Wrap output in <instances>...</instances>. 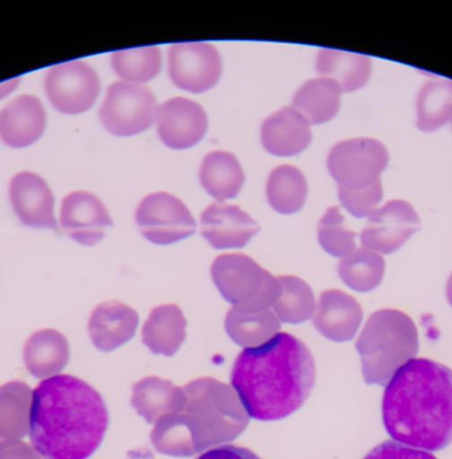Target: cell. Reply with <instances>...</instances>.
<instances>
[{
  "mask_svg": "<svg viewBox=\"0 0 452 459\" xmlns=\"http://www.w3.org/2000/svg\"><path fill=\"white\" fill-rule=\"evenodd\" d=\"M317 378L314 357L303 341L277 333L234 359L231 388L248 416L272 421L287 418L309 399Z\"/></svg>",
  "mask_w": 452,
  "mask_h": 459,
  "instance_id": "6da1fadb",
  "label": "cell"
},
{
  "mask_svg": "<svg viewBox=\"0 0 452 459\" xmlns=\"http://www.w3.org/2000/svg\"><path fill=\"white\" fill-rule=\"evenodd\" d=\"M109 424L101 394L81 378L58 375L32 394L30 442L43 459H88Z\"/></svg>",
  "mask_w": 452,
  "mask_h": 459,
  "instance_id": "7a4b0ae2",
  "label": "cell"
},
{
  "mask_svg": "<svg viewBox=\"0 0 452 459\" xmlns=\"http://www.w3.org/2000/svg\"><path fill=\"white\" fill-rule=\"evenodd\" d=\"M382 420L393 440L424 451L452 443V370L412 359L385 386Z\"/></svg>",
  "mask_w": 452,
  "mask_h": 459,
  "instance_id": "3957f363",
  "label": "cell"
},
{
  "mask_svg": "<svg viewBox=\"0 0 452 459\" xmlns=\"http://www.w3.org/2000/svg\"><path fill=\"white\" fill-rule=\"evenodd\" d=\"M187 403L182 415L196 454L231 442L247 429L249 416L228 384L201 377L183 386Z\"/></svg>",
  "mask_w": 452,
  "mask_h": 459,
  "instance_id": "277c9868",
  "label": "cell"
},
{
  "mask_svg": "<svg viewBox=\"0 0 452 459\" xmlns=\"http://www.w3.org/2000/svg\"><path fill=\"white\" fill-rule=\"evenodd\" d=\"M355 348L365 383L387 386L403 365L416 359L419 334L413 321L403 311L384 308L369 316Z\"/></svg>",
  "mask_w": 452,
  "mask_h": 459,
  "instance_id": "5b68a950",
  "label": "cell"
},
{
  "mask_svg": "<svg viewBox=\"0 0 452 459\" xmlns=\"http://www.w3.org/2000/svg\"><path fill=\"white\" fill-rule=\"evenodd\" d=\"M212 278L223 299L242 313L269 310L280 295L277 278L244 254L218 256L212 264Z\"/></svg>",
  "mask_w": 452,
  "mask_h": 459,
  "instance_id": "8992f818",
  "label": "cell"
},
{
  "mask_svg": "<svg viewBox=\"0 0 452 459\" xmlns=\"http://www.w3.org/2000/svg\"><path fill=\"white\" fill-rule=\"evenodd\" d=\"M387 162L389 152L381 142L358 138L336 143L328 154L327 168L338 190L358 192L381 184Z\"/></svg>",
  "mask_w": 452,
  "mask_h": 459,
  "instance_id": "52a82bcc",
  "label": "cell"
},
{
  "mask_svg": "<svg viewBox=\"0 0 452 459\" xmlns=\"http://www.w3.org/2000/svg\"><path fill=\"white\" fill-rule=\"evenodd\" d=\"M158 104L148 88L131 82H113L100 108V120L108 133L131 136L148 130L155 122Z\"/></svg>",
  "mask_w": 452,
  "mask_h": 459,
  "instance_id": "ba28073f",
  "label": "cell"
},
{
  "mask_svg": "<svg viewBox=\"0 0 452 459\" xmlns=\"http://www.w3.org/2000/svg\"><path fill=\"white\" fill-rule=\"evenodd\" d=\"M135 217L143 236L158 246L177 243L196 232V220L187 206L169 193L143 198Z\"/></svg>",
  "mask_w": 452,
  "mask_h": 459,
  "instance_id": "9c48e42d",
  "label": "cell"
},
{
  "mask_svg": "<svg viewBox=\"0 0 452 459\" xmlns=\"http://www.w3.org/2000/svg\"><path fill=\"white\" fill-rule=\"evenodd\" d=\"M100 79L93 68L83 61H69L48 69L45 91L51 106L67 115L88 111L100 93Z\"/></svg>",
  "mask_w": 452,
  "mask_h": 459,
  "instance_id": "30bf717a",
  "label": "cell"
},
{
  "mask_svg": "<svg viewBox=\"0 0 452 459\" xmlns=\"http://www.w3.org/2000/svg\"><path fill=\"white\" fill-rule=\"evenodd\" d=\"M222 74V60L213 45L175 44L169 50V74L180 90L202 93L215 87Z\"/></svg>",
  "mask_w": 452,
  "mask_h": 459,
  "instance_id": "8fae6325",
  "label": "cell"
},
{
  "mask_svg": "<svg viewBox=\"0 0 452 459\" xmlns=\"http://www.w3.org/2000/svg\"><path fill=\"white\" fill-rule=\"evenodd\" d=\"M419 230L420 217L411 204L389 201L369 216L368 224L361 232V244L369 251L389 255Z\"/></svg>",
  "mask_w": 452,
  "mask_h": 459,
  "instance_id": "7c38bea8",
  "label": "cell"
},
{
  "mask_svg": "<svg viewBox=\"0 0 452 459\" xmlns=\"http://www.w3.org/2000/svg\"><path fill=\"white\" fill-rule=\"evenodd\" d=\"M62 230L81 246L93 247L113 227L102 201L89 192H73L62 200L59 212Z\"/></svg>",
  "mask_w": 452,
  "mask_h": 459,
  "instance_id": "4fadbf2b",
  "label": "cell"
},
{
  "mask_svg": "<svg viewBox=\"0 0 452 459\" xmlns=\"http://www.w3.org/2000/svg\"><path fill=\"white\" fill-rule=\"evenodd\" d=\"M161 141L172 150L196 146L207 130V115L196 101L174 98L158 107L155 117Z\"/></svg>",
  "mask_w": 452,
  "mask_h": 459,
  "instance_id": "5bb4252c",
  "label": "cell"
},
{
  "mask_svg": "<svg viewBox=\"0 0 452 459\" xmlns=\"http://www.w3.org/2000/svg\"><path fill=\"white\" fill-rule=\"evenodd\" d=\"M260 225L236 205L214 203L201 214L202 236L215 249L244 248Z\"/></svg>",
  "mask_w": 452,
  "mask_h": 459,
  "instance_id": "9a60e30c",
  "label": "cell"
},
{
  "mask_svg": "<svg viewBox=\"0 0 452 459\" xmlns=\"http://www.w3.org/2000/svg\"><path fill=\"white\" fill-rule=\"evenodd\" d=\"M8 192L11 205L24 225L56 230L54 195L42 177L22 171L11 179Z\"/></svg>",
  "mask_w": 452,
  "mask_h": 459,
  "instance_id": "2e32d148",
  "label": "cell"
},
{
  "mask_svg": "<svg viewBox=\"0 0 452 459\" xmlns=\"http://www.w3.org/2000/svg\"><path fill=\"white\" fill-rule=\"evenodd\" d=\"M362 318V307L352 295L327 290L320 294L312 325L327 340L346 342L355 337Z\"/></svg>",
  "mask_w": 452,
  "mask_h": 459,
  "instance_id": "e0dca14e",
  "label": "cell"
},
{
  "mask_svg": "<svg viewBox=\"0 0 452 459\" xmlns=\"http://www.w3.org/2000/svg\"><path fill=\"white\" fill-rule=\"evenodd\" d=\"M45 127V108L35 96H19L0 111V139L13 149L35 143Z\"/></svg>",
  "mask_w": 452,
  "mask_h": 459,
  "instance_id": "ac0fdd59",
  "label": "cell"
},
{
  "mask_svg": "<svg viewBox=\"0 0 452 459\" xmlns=\"http://www.w3.org/2000/svg\"><path fill=\"white\" fill-rule=\"evenodd\" d=\"M139 316L118 300L101 303L89 318V335L99 351H110L134 338Z\"/></svg>",
  "mask_w": 452,
  "mask_h": 459,
  "instance_id": "d6986e66",
  "label": "cell"
},
{
  "mask_svg": "<svg viewBox=\"0 0 452 459\" xmlns=\"http://www.w3.org/2000/svg\"><path fill=\"white\" fill-rule=\"evenodd\" d=\"M309 123L296 111L285 107L264 120L261 126V143L269 154L292 157L311 143Z\"/></svg>",
  "mask_w": 452,
  "mask_h": 459,
  "instance_id": "ffe728a7",
  "label": "cell"
},
{
  "mask_svg": "<svg viewBox=\"0 0 452 459\" xmlns=\"http://www.w3.org/2000/svg\"><path fill=\"white\" fill-rule=\"evenodd\" d=\"M186 403L187 397L183 388L164 378L151 376L132 386V407L150 424H155L167 413L183 412Z\"/></svg>",
  "mask_w": 452,
  "mask_h": 459,
  "instance_id": "44dd1931",
  "label": "cell"
},
{
  "mask_svg": "<svg viewBox=\"0 0 452 459\" xmlns=\"http://www.w3.org/2000/svg\"><path fill=\"white\" fill-rule=\"evenodd\" d=\"M69 357L66 337L54 329L38 330L24 343V367L30 375L42 380L61 375Z\"/></svg>",
  "mask_w": 452,
  "mask_h": 459,
  "instance_id": "7402d4cb",
  "label": "cell"
},
{
  "mask_svg": "<svg viewBox=\"0 0 452 459\" xmlns=\"http://www.w3.org/2000/svg\"><path fill=\"white\" fill-rule=\"evenodd\" d=\"M186 321L177 305H163L152 308L143 325V343L152 353L174 356L186 340Z\"/></svg>",
  "mask_w": 452,
  "mask_h": 459,
  "instance_id": "603a6c76",
  "label": "cell"
},
{
  "mask_svg": "<svg viewBox=\"0 0 452 459\" xmlns=\"http://www.w3.org/2000/svg\"><path fill=\"white\" fill-rule=\"evenodd\" d=\"M317 72L320 77L334 80L342 92H354L368 84L371 61L357 53L320 49L317 57Z\"/></svg>",
  "mask_w": 452,
  "mask_h": 459,
  "instance_id": "cb8c5ba5",
  "label": "cell"
},
{
  "mask_svg": "<svg viewBox=\"0 0 452 459\" xmlns=\"http://www.w3.org/2000/svg\"><path fill=\"white\" fill-rule=\"evenodd\" d=\"M342 90L334 80L312 79L296 91L292 99L295 108L311 125H322L333 119L341 108Z\"/></svg>",
  "mask_w": 452,
  "mask_h": 459,
  "instance_id": "d4e9b609",
  "label": "cell"
},
{
  "mask_svg": "<svg viewBox=\"0 0 452 459\" xmlns=\"http://www.w3.org/2000/svg\"><path fill=\"white\" fill-rule=\"evenodd\" d=\"M199 181L213 198L222 203L237 197L245 176L239 160L231 152H213L202 162Z\"/></svg>",
  "mask_w": 452,
  "mask_h": 459,
  "instance_id": "484cf974",
  "label": "cell"
},
{
  "mask_svg": "<svg viewBox=\"0 0 452 459\" xmlns=\"http://www.w3.org/2000/svg\"><path fill=\"white\" fill-rule=\"evenodd\" d=\"M32 394L34 391L22 380L0 386V440H21L30 434Z\"/></svg>",
  "mask_w": 452,
  "mask_h": 459,
  "instance_id": "4316f807",
  "label": "cell"
},
{
  "mask_svg": "<svg viewBox=\"0 0 452 459\" xmlns=\"http://www.w3.org/2000/svg\"><path fill=\"white\" fill-rule=\"evenodd\" d=\"M225 330L237 345L256 348L279 333L280 321L271 310L242 313L231 307L226 314Z\"/></svg>",
  "mask_w": 452,
  "mask_h": 459,
  "instance_id": "83f0119b",
  "label": "cell"
},
{
  "mask_svg": "<svg viewBox=\"0 0 452 459\" xmlns=\"http://www.w3.org/2000/svg\"><path fill=\"white\" fill-rule=\"evenodd\" d=\"M309 195L306 177L299 169L290 165L279 166L269 174L266 198L269 205L282 214L300 211Z\"/></svg>",
  "mask_w": 452,
  "mask_h": 459,
  "instance_id": "f1b7e54d",
  "label": "cell"
},
{
  "mask_svg": "<svg viewBox=\"0 0 452 459\" xmlns=\"http://www.w3.org/2000/svg\"><path fill=\"white\" fill-rule=\"evenodd\" d=\"M417 127L432 133L452 120V80L427 82L417 96Z\"/></svg>",
  "mask_w": 452,
  "mask_h": 459,
  "instance_id": "f546056e",
  "label": "cell"
},
{
  "mask_svg": "<svg viewBox=\"0 0 452 459\" xmlns=\"http://www.w3.org/2000/svg\"><path fill=\"white\" fill-rule=\"evenodd\" d=\"M280 295L274 305V313L282 324L298 325L314 316L315 297L311 287L292 275L277 278Z\"/></svg>",
  "mask_w": 452,
  "mask_h": 459,
  "instance_id": "4dcf8cb0",
  "label": "cell"
},
{
  "mask_svg": "<svg viewBox=\"0 0 452 459\" xmlns=\"http://www.w3.org/2000/svg\"><path fill=\"white\" fill-rule=\"evenodd\" d=\"M384 257L366 248L355 249L342 257L338 264V273L343 283L360 292L377 289L384 278Z\"/></svg>",
  "mask_w": 452,
  "mask_h": 459,
  "instance_id": "1f68e13d",
  "label": "cell"
},
{
  "mask_svg": "<svg viewBox=\"0 0 452 459\" xmlns=\"http://www.w3.org/2000/svg\"><path fill=\"white\" fill-rule=\"evenodd\" d=\"M110 63L113 71L120 79L131 84L140 85L155 79L161 72V50L156 47L118 50L112 53Z\"/></svg>",
  "mask_w": 452,
  "mask_h": 459,
  "instance_id": "d6a6232c",
  "label": "cell"
},
{
  "mask_svg": "<svg viewBox=\"0 0 452 459\" xmlns=\"http://www.w3.org/2000/svg\"><path fill=\"white\" fill-rule=\"evenodd\" d=\"M151 442L159 453L164 455L183 456L196 455V446L190 429L180 413H167L161 416L151 431Z\"/></svg>",
  "mask_w": 452,
  "mask_h": 459,
  "instance_id": "836d02e7",
  "label": "cell"
},
{
  "mask_svg": "<svg viewBox=\"0 0 452 459\" xmlns=\"http://www.w3.org/2000/svg\"><path fill=\"white\" fill-rule=\"evenodd\" d=\"M317 240L331 256L344 257L355 251V233L346 230L339 206L326 212L317 224Z\"/></svg>",
  "mask_w": 452,
  "mask_h": 459,
  "instance_id": "e575fe53",
  "label": "cell"
},
{
  "mask_svg": "<svg viewBox=\"0 0 452 459\" xmlns=\"http://www.w3.org/2000/svg\"><path fill=\"white\" fill-rule=\"evenodd\" d=\"M339 200H341L343 208L357 219L370 216L376 211L377 205L382 200V185L377 184L374 186L358 192H347V190H338Z\"/></svg>",
  "mask_w": 452,
  "mask_h": 459,
  "instance_id": "d590c367",
  "label": "cell"
},
{
  "mask_svg": "<svg viewBox=\"0 0 452 459\" xmlns=\"http://www.w3.org/2000/svg\"><path fill=\"white\" fill-rule=\"evenodd\" d=\"M363 459H436V456L428 451L387 440L374 447Z\"/></svg>",
  "mask_w": 452,
  "mask_h": 459,
  "instance_id": "8d00e7d4",
  "label": "cell"
},
{
  "mask_svg": "<svg viewBox=\"0 0 452 459\" xmlns=\"http://www.w3.org/2000/svg\"><path fill=\"white\" fill-rule=\"evenodd\" d=\"M196 459H261L257 454L242 446L221 445L196 456Z\"/></svg>",
  "mask_w": 452,
  "mask_h": 459,
  "instance_id": "74e56055",
  "label": "cell"
},
{
  "mask_svg": "<svg viewBox=\"0 0 452 459\" xmlns=\"http://www.w3.org/2000/svg\"><path fill=\"white\" fill-rule=\"evenodd\" d=\"M0 459H43L31 445L23 440H0Z\"/></svg>",
  "mask_w": 452,
  "mask_h": 459,
  "instance_id": "f35d334b",
  "label": "cell"
},
{
  "mask_svg": "<svg viewBox=\"0 0 452 459\" xmlns=\"http://www.w3.org/2000/svg\"><path fill=\"white\" fill-rule=\"evenodd\" d=\"M19 80H13V82H4V84H0V99L4 98L7 93H10L11 91L15 88V85L18 84Z\"/></svg>",
  "mask_w": 452,
  "mask_h": 459,
  "instance_id": "ab89813d",
  "label": "cell"
},
{
  "mask_svg": "<svg viewBox=\"0 0 452 459\" xmlns=\"http://www.w3.org/2000/svg\"><path fill=\"white\" fill-rule=\"evenodd\" d=\"M447 299H448L449 305H451L452 307V273L451 276H449L448 281H447Z\"/></svg>",
  "mask_w": 452,
  "mask_h": 459,
  "instance_id": "60d3db41",
  "label": "cell"
}]
</instances>
